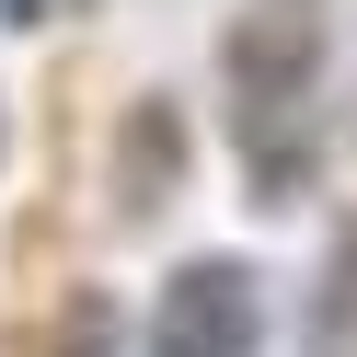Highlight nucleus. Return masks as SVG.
Wrapping results in <instances>:
<instances>
[{
    "label": "nucleus",
    "mask_w": 357,
    "mask_h": 357,
    "mask_svg": "<svg viewBox=\"0 0 357 357\" xmlns=\"http://www.w3.org/2000/svg\"><path fill=\"white\" fill-rule=\"evenodd\" d=\"M219 104H231V150L254 196L288 208L323 150V0H242L219 47Z\"/></svg>",
    "instance_id": "obj_1"
},
{
    "label": "nucleus",
    "mask_w": 357,
    "mask_h": 357,
    "mask_svg": "<svg viewBox=\"0 0 357 357\" xmlns=\"http://www.w3.org/2000/svg\"><path fill=\"white\" fill-rule=\"evenodd\" d=\"M139 357H254V277L242 265H173Z\"/></svg>",
    "instance_id": "obj_2"
},
{
    "label": "nucleus",
    "mask_w": 357,
    "mask_h": 357,
    "mask_svg": "<svg viewBox=\"0 0 357 357\" xmlns=\"http://www.w3.org/2000/svg\"><path fill=\"white\" fill-rule=\"evenodd\" d=\"M323 357H357V254L334 265V288H323Z\"/></svg>",
    "instance_id": "obj_3"
}]
</instances>
